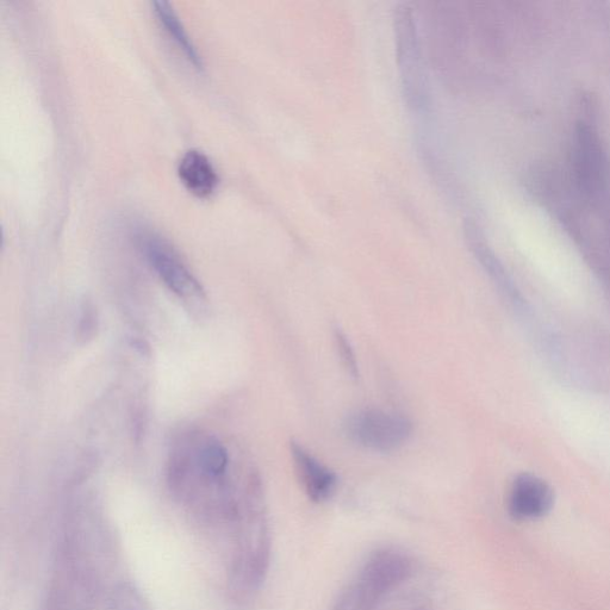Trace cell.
<instances>
[{
	"mask_svg": "<svg viewBox=\"0 0 610 610\" xmlns=\"http://www.w3.org/2000/svg\"><path fill=\"white\" fill-rule=\"evenodd\" d=\"M396 33L398 56L402 61L401 68L404 85L407 87L408 95H419L422 84V66L419 39H417L413 14L408 8L397 11Z\"/></svg>",
	"mask_w": 610,
	"mask_h": 610,
	"instance_id": "ba28073f",
	"label": "cell"
},
{
	"mask_svg": "<svg viewBox=\"0 0 610 610\" xmlns=\"http://www.w3.org/2000/svg\"><path fill=\"white\" fill-rule=\"evenodd\" d=\"M178 174L185 188L202 198L213 195L220 183L213 163L197 149H190L183 155L178 164Z\"/></svg>",
	"mask_w": 610,
	"mask_h": 610,
	"instance_id": "30bf717a",
	"label": "cell"
},
{
	"mask_svg": "<svg viewBox=\"0 0 610 610\" xmlns=\"http://www.w3.org/2000/svg\"><path fill=\"white\" fill-rule=\"evenodd\" d=\"M472 245L479 261H481L484 269L488 271L490 277L493 278L494 282L499 286L504 297H507L509 302H512L515 307L521 308L524 301H522L519 291L515 289L512 280L507 276L506 271L503 270V267L499 261L496 260L493 253H491L488 250V247H485L481 241H473Z\"/></svg>",
	"mask_w": 610,
	"mask_h": 610,
	"instance_id": "7c38bea8",
	"label": "cell"
},
{
	"mask_svg": "<svg viewBox=\"0 0 610 610\" xmlns=\"http://www.w3.org/2000/svg\"><path fill=\"white\" fill-rule=\"evenodd\" d=\"M234 550L229 569L230 591L239 599L252 595L264 583L270 565L271 540L263 500L253 485L232 529Z\"/></svg>",
	"mask_w": 610,
	"mask_h": 610,
	"instance_id": "7a4b0ae2",
	"label": "cell"
},
{
	"mask_svg": "<svg viewBox=\"0 0 610 610\" xmlns=\"http://www.w3.org/2000/svg\"><path fill=\"white\" fill-rule=\"evenodd\" d=\"M96 529L72 518L62 529L45 610H93L99 593Z\"/></svg>",
	"mask_w": 610,
	"mask_h": 610,
	"instance_id": "6da1fadb",
	"label": "cell"
},
{
	"mask_svg": "<svg viewBox=\"0 0 610 610\" xmlns=\"http://www.w3.org/2000/svg\"><path fill=\"white\" fill-rule=\"evenodd\" d=\"M346 431L353 441L369 450L390 452L406 443L413 426L401 415L367 409L348 419Z\"/></svg>",
	"mask_w": 610,
	"mask_h": 610,
	"instance_id": "8992f818",
	"label": "cell"
},
{
	"mask_svg": "<svg viewBox=\"0 0 610 610\" xmlns=\"http://www.w3.org/2000/svg\"><path fill=\"white\" fill-rule=\"evenodd\" d=\"M153 5L155 15H157L161 26L165 28L168 36L177 43V46L180 51H183L186 59L196 68H203L202 56L199 55L197 47L194 45V42H192L183 23L180 22V18L176 14V11L173 10L171 3L159 0V2H154Z\"/></svg>",
	"mask_w": 610,
	"mask_h": 610,
	"instance_id": "8fae6325",
	"label": "cell"
},
{
	"mask_svg": "<svg viewBox=\"0 0 610 610\" xmlns=\"http://www.w3.org/2000/svg\"><path fill=\"white\" fill-rule=\"evenodd\" d=\"M410 563L396 551L375 553L364 566L352 597L354 610H372L384 595L407 580Z\"/></svg>",
	"mask_w": 610,
	"mask_h": 610,
	"instance_id": "277c9868",
	"label": "cell"
},
{
	"mask_svg": "<svg viewBox=\"0 0 610 610\" xmlns=\"http://www.w3.org/2000/svg\"><path fill=\"white\" fill-rule=\"evenodd\" d=\"M291 454L298 479H300L305 493L314 502L328 500L338 483L335 473L322 465L300 445L292 444Z\"/></svg>",
	"mask_w": 610,
	"mask_h": 610,
	"instance_id": "9c48e42d",
	"label": "cell"
},
{
	"mask_svg": "<svg viewBox=\"0 0 610 610\" xmlns=\"http://www.w3.org/2000/svg\"><path fill=\"white\" fill-rule=\"evenodd\" d=\"M571 189L575 194L599 201L608 182V161L599 133L590 123L580 122L571 151Z\"/></svg>",
	"mask_w": 610,
	"mask_h": 610,
	"instance_id": "3957f363",
	"label": "cell"
},
{
	"mask_svg": "<svg viewBox=\"0 0 610 610\" xmlns=\"http://www.w3.org/2000/svg\"><path fill=\"white\" fill-rule=\"evenodd\" d=\"M335 342L336 347H338L342 364H344L347 372L350 373L353 378H357L359 375L357 359L356 356H354L350 341L347 340L344 333L336 331Z\"/></svg>",
	"mask_w": 610,
	"mask_h": 610,
	"instance_id": "5bb4252c",
	"label": "cell"
},
{
	"mask_svg": "<svg viewBox=\"0 0 610 610\" xmlns=\"http://www.w3.org/2000/svg\"><path fill=\"white\" fill-rule=\"evenodd\" d=\"M110 610H146V608L140 595L132 587L120 585L112 593Z\"/></svg>",
	"mask_w": 610,
	"mask_h": 610,
	"instance_id": "4fadbf2b",
	"label": "cell"
},
{
	"mask_svg": "<svg viewBox=\"0 0 610 610\" xmlns=\"http://www.w3.org/2000/svg\"><path fill=\"white\" fill-rule=\"evenodd\" d=\"M553 500L555 496L549 484L531 473H522L514 479L509 491V513L518 520L539 519L550 512Z\"/></svg>",
	"mask_w": 610,
	"mask_h": 610,
	"instance_id": "52a82bcc",
	"label": "cell"
},
{
	"mask_svg": "<svg viewBox=\"0 0 610 610\" xmlns=\"http://www.w3.org/2000/svg\"><path fill=\"white\" fill-rule=\"evenodd\" d=\"M138 240L141 252L168 289L185 301L203 300L202 285L170 242L152 232L140 233Z\"/></svg>",
	"mask_w": 610,
	"mask_h": 610,
	"instance_id": "5b68a950",
	"label": "cell"
}]
</instances>
